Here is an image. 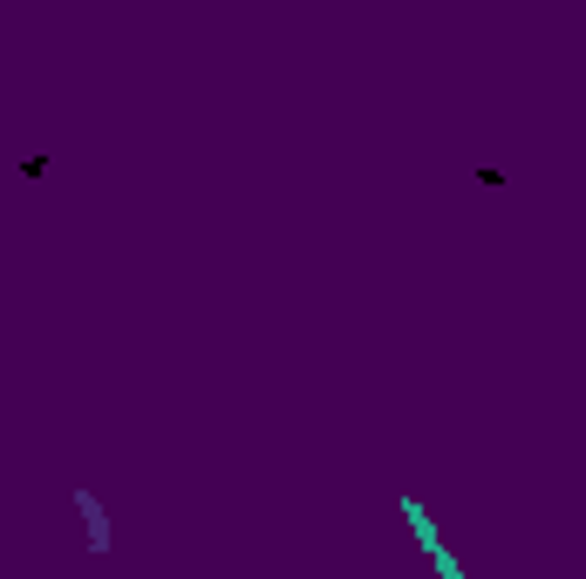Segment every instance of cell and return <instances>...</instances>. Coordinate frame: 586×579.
<instances>
[{"mask_svg":"<svg viewBox=\"0 0 586 579\" xmlns=\"http://www.w3.org/2000/svg\"><path fill=\"white\" fill-rule=\"evenodd\" d=\"M75 512H83V532H89V552L103 559L110 552V512L96 505V491H75Z\"/></svg>","mask_w":586,"mask_h":579,"instance_id":"cell-1","label":"cell"},{"mask_svg":"<svg viewBox=\"0 0 586 579\" xmlns=\"http://www.w3.org/2000/svg\"><path fill=\"white\" fill-rule=\"evenodd\" d=\"M402 518H410V532H416V545L429 552V566H437V559H450V552H444V539H437V525H429V512L416 505V498H402Z\"/></svg>","mask_w":586,"mask_h":579,"instance_id":"cell-2","label":"cell"}]
</instances>
